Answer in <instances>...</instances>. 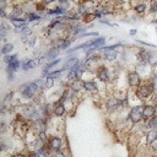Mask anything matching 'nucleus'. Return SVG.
Here are the masks:
<instances>
[{"label": "nucleus", "mask_w": 157, "mask_h": 157, "mask_svg": "<svg viewBox=\"0 0 157 157\" xmlns=\"http://www.w3.org/2000/svg\"><path fill=\"white\" fill-rule=\"evenodd\" d=\"M142 110H144V104H136V105H132L130 108L128 115H129V120L132 125H137V124L144 121Z\"/></svg>", "instance_id": "4"}, {"label": "nucleus", "mask_w": 157, "mask_h": 157, "mask_svg": "<svg viewBox=\"0 0 157 157\" xmlns=\"http://www.w3.org/2000/svg\"><path fill=\"white\" fill-rule=\"evenodd\" d=\"M144 121L146 123V125H147L148 129H155V130H157V115L153 117V118H150V119H147V120H144Z\"/></svg>", "instance_id": "31"}, {"label": "nucleus", "mask_w": 157, "mask_h": 157, "mask_svg": "<svg viewBox=\"0 0 157 157\" xmlns=\"http://www.w3.org/2000/svg\"><path fill=\"white\" fill-rule=\"evenodd\" d=\"M13 49H15V45L12 43H10V42L2 44V47H1V54H2V56L4 55H7V54H11L13 52Z\"/></svg>", "instance_id": "27"}, {"label": "nucleus", "mask_w": 157, "mask_h": 157, "mask_svg": "<svg viewBox=\"0 0 157 157\" xmlns=\"http://www.w3.org/2000/svg\"><path fill=\"white\" fill-rule=\"evenodd\" d=\"M98 22H99V23H102V25L109 26V27H118V23H113V22H110L109 20H105V18H99V20H98Z\"/></svg>", "instance_id": "37"}, {"label": "nucleus", "mask_w": 157, "mask_h": 157, "mask_svg": "<svg viewBox=\"0 0 157 157\" xmlns=\"http://www.w3.org/2000/svg\"><path fill=\"white\" fill-rule=\"evenodd\" d=\"M136 43L141 44V45H145V47H148V48H153V49H157V45L153 44V43H150V42H146V40H141V39H135Z\"/></svg>", "instance_id": "36"}, {"label": "nucleus", "mask_w": 157, "mask_h": 157, "mask_svg": "<svg viewBox=\"0 0 157 157\" xmlns=\"http://www.w3.org/2000/svg\"><path fill=\"white\" fill-rule=\"evenodd\" d=\"M12 25L7 21V20H2L0 23V39L2 40V43H9L7 42V34L12 31Z\"/></svg>", "instance_id": "8"}, {"label": "nucleus", "mask_w": 157, "mask_h": 157, "mask_svg": "<svg viewBox=\"0 0 157 157\" xmlns=\"http://www.w3.org/2000/svg\"><path fill=\"white\" fill-rule=\"evenodd\" d=\"M6 72H7V80H9V81H13V80H15V74H16V72L10 71V70H6Z\"/></svg>", "instance_id": "40"}, {"label": "nucleus", "mask_w": 157, "mask_h": 157, "mask_svg": "<svg viewBox=\"0 0 157 157\" xmlns=\"http://www.w3.org/2000/svg\"><path fill=\"white\" fill-rule=\"evenodd\" d=\"M148 58H150V49H146L144 47H139L137 50L135 52V59L137 63L148 64Z\"/></svg>", "instance_id": "9"}, {"label": "nucleus", "mask_w": 157, "mask_h": 157, "mask_svg": "<svg viewBox=\"0 0 157 157\" xmlns=\"http://www.w3.org/2000/svg\"><path fill=\"white\" fill-rule=\"evenodd\" d=\"M65 71H66V70H65L64 67L55 69V70H52V71L49 72V75H48V76H50V77H53V78H60V77H61V75H63Z\"/></svg>", "instance_id": "30"}, {"label": "nucleus", "mask_w": 157, "mask_h": 157, "mask_svg": "<svg viewBox=\"0 0 157 157\" xmlns=\"http://www.w3.org/2000/svg\"><path fill=\"white\" fill-rule=\"evenodd\" d=\"M38 66V61L37 59H26L25 61H22V66L21 69L23 71H28V70H32V69H36Z\"/></svg>", "instance_id": "21"}, {"label": "nucleus", "mask_w": 157, "mask_h": 157, "mask_svg": "<svg viewBox=\"0 0 157 157\" xmlns=\"http://www.w3.org/2000/svg\"><path fill=\"white\" fill-rule=\"evenodd\" d=\"M148 65L152 67V70H156V67H157V50H150Z\"/></svg>", "instance_id": "25"}, {"label": "nucleus", "mask_w": 157, "mask_h": 157, "mask_svg": "<svg viewBox=\"0 0 157 157\" xmlns=\"http://www.w3.org/2000/svg\"><path fill=\"white\" fill-rule=\"evenodd\" d=\"M13 27H20V26H23V25H27V20L25 17H18V18H10L7 20Z\"/></svg>", "instance_id": "26"}, {"label": "nucleus", "mask_w": 157, "mask_h": 157, "mask_svg": "<svg viewBox=\"0 0 157 157\" xmlns=\"http://www.w3.org/2000/svg\"><path fill=\"white\" fill-rule=\"evenodd\" d=\"M83 91H86V92H88V93H98L99 88H98L97 81L93 80V78H91V80H85Z\"/></svg>", "instance_id": "14"}, {"label": "nucleus", "mask_w": 157, "mask_h": 157, "mask_svg": "<svg viewBox=\"0 0 157 157\" xmlns=\"http://www.w3.org/2000/svg\"><path fill=\"white\" fill-rule=\"evenodd\" d=\"M47 145H48V148H50L53 151H60L61 145H63V139L60 136H52L48 140Z\"/></svg>", "instance_id": "12"}, {"label": "nucleus", "mask_w": 157, "mask_h": 157, "mask_svg": "<svg viewBox=\"0 0 157 157\" xmlns=\"http://www.w3.org/2000/svg\"><path fill=\"white\" fill-rule=\"evenodd\" d=\"M43 17H45V16H43V15L36 12V11L34 12H26V15H25V18L27 20L28 25L33 23V22H39L40 20H43Z\"/></svg>", "instance_id": "19"}, {"label": "nucleus", "mask_w": 157, "mask_h": 157, "mask_svg": "<svg viewBox=\"0 0 157 157\" xmlns=\"http://www.w3.org/2000/svg\"><path fill=\"white\" fill-rule=\"evenodd\" d=\"M31 129H33L37 134L42 131H47V119L45 118H39L37 120L31 121Z\"/></svg>", "instance_id": "11"}, {"label": "nucleus", "mask_w": 157, "mask_h": 157, "mask_svg": "<svg viewBox=\"0 0 157 157\" xmlns=\"http://www.w3.org/2000/svg\"><path fill=\"white\" fill-rule=\"evenodd\" d=\"M155 32H156V34H157V26H156V28H155Z\"/></svg>", "instance_id": "48"}, {"label": "nucleus", "mask_w": 157, "mask_h": 157, "mask_svg": "<svg viewBox=\"0 0 157 157\" xmlns=\"http://www.w3.org/2000/svg\"><path fill=\"white\" fill-rule=\"evenodd\" d=\"M39 93H42V91H40V88L37 86V83L34 81H28V82L23 83L20 87V94H21V97L23 99L28 101V102L32 101V99H34V97L37 94H39Z\"/></svg>", "instance_id": "2"}, {"label": "nucleus", "mask_w": 157, "mask_h": 157, "mask_svg": "<svg viewBox=\"0 0 157 157\" xmlns=\"http://www.w3.org/2000/svg\"><path fill=\"white\" fill-rule=\"evenodd\" d=\"M44 5H47L48 7L50 6V5H53V4H55V2H58V0H40Z\"/></svg>", "instance_id": "42"}, {"label": "nucleus", "mask_w": 157, "mask_h": 157, "mask_svg": "<svg viewBox=\"0 0 157 157\" xmlns=\"http://www.w3.org/2000/svg\"><path fill=\"white\" fill-rule=\"evenodd\" d=\"M83 85H85V81L82 78H76L71 82H67V87L75 93H80L81 91H83Z\"/></svg>", "instance_id": "13"}, {"label": "nucleus", "mask_w": 157, "mask_h": 157, "mask_svg": "<svg viewBox=\"0 0 157 157\" xmlns=\"http://www.w3.org/2000/svg\"><path fill=\"white\" fill-rule=\"evenodd\" d=\"M148 15H157V0H148Z\"/></svg>", "instance_id": "29"}, {"label": "nucleus", "mask_w": 157, "mask_h": 157, "mask_svg": "<svg viewBox=\"0 0 157 157\" xmlns=\"http://www.w3.org/2000/svg\"><path fill=\"white\" fill-rule=\"evenodd\" d=\"M65 1H69V0H58V4H60V2H65Z\"/></svg>", "instance_id": "47"}, {"label": "nucleus", "mask_w": 157, "mask_h": 157, "mask_svg": "<svg viewBox=\"0 0 157 157\" xmlns=\"http://www.w3.org/2000/svg\"><path fill=\"white\" fill-rule=\"evenodd\" d=\"M80 60V58H77V56H72V58H66L65 60H64V64H63V66L61 67H64L65 70H70L77 61Z\"/></svg>", "instance_id": "23"}, {"label": "nucleus", "mask_w": 157, "mask_h": 157, "mask_svg": "<svg viewBox=\"0 0 157 157\" xmlns=\"http://www.w3.org/2000/svg\"><path fill=\"white\" fill-rule=\"evenodd\" d=\"M59 53H60V49H58V48H55V47H50V48L44 53V56L47 58L48 61H52V60H54V59H58Z\"/></svg>", "instance_id": "20"}, {"label": "nucleus", "mask_w": 157, "mask_h": 157, "mask_svg": "<svg viewBox=\"0 0 157 157\" xmlns=\"http://www.w3.org/2000/svg\"><path fill=\"white\" fill-rule=\"evenodd\" d=\"M104 107L107 108L108 112H117L121 109V98L118 96H109L105 99Z\"/></svg>", "instance_id": "6"}, {"label": "nucleus", "mask_w": 157, "mask_h": 157, "mask_svg": "<svg viewBox=\"0 0 157 157\" xmlns=\"http://www.w3.org/2000/svg\"><path fill=\"white\" fill-rule=\"evenodd\" d=\"M9 6H10V1L9 0H0V9L7 10Z\"/></svg>", "instance_id": "39"}, {"label": "nucleus", "mask_w": 157, "mask_h": 157, "mask_svg": "<svg viewBox=\"0 0 157 157\" xmlns=\"http://www.w3.org/2000/svg\"><path fill=\"white\" fill-rule=\"evenodd\" d=\"M66 113V105L64 103H61L60 101H55L54 102V110H53V114L58 118L63 117L64 114Z\"/></svg>", "instance_id": "17"}, {"label": "nucleus", "mask_w": 157, "mask_h": 157, "mask_svg": "<svg viewBox=\"0 0 157 157\" xmlns=\"http://www.w3.org/2000/svg\"><path fill=\"white\" fill-rule=\"evenodd\" d=\"M54 82H55V78H53V77H50V76H47V77H45V90L53 88Z\"/></svg>", "instance_id": "35"}, {"label": "nucleus", "mask_w": 157, "mask_h": 157, "mask_svg": "<svg viewBox=\"0 0 157 157\" xmlns=\"http://www.w3.org/2000/svg\"><path fill=\"white\" fill-rule=\"evenodd\" d=\"M142 115H144V120H147V119H150V118L156 117V115H157V107L153 105L151 102H150V103H145V104H144Z\"/></svg>", "instance_id": "10"}, {"label": "nucleus", "mask_w": 157, "mask_h": 157, "mask_svg": "<svg viewBox=\"0 0 157 157\" xmlns=\"http://www.w3.org/2000/svg\"><path fill=\"white\" fill-rule=\"evenodd\" d=\"M151 23H153V25H156V26H157V17H155L153 20H151Z\"/></svg>", "instance_id": "46"}, {"label": "nucleus", "mask_w": 157, "mask_h": 157, "mask_svg": "<svg viewBox=\"0 0 157 157\" xmlns=\"http://www.w3.org/2000/svg\"><path fill=\"white\" fill-rule=\"evenodd\" d=\"M50 157H66V156H65V153L63 151H54V153Z\"/></svg>", "instance_id": "41"}, {"label": "nucleus", "mask_w": 157, "mask_h": 157, "mask_svg": "<svg viewBox=\"0 0 157 157\" xmlns=\"http://www.w3.org/2000/svg\"><path fill=\"white\" fill-rule=\"evenodd\" d=\"M155 140H157V130L148 129V131L145 134V144H146V146H150Z\"/></svg>", "instance_id": "22"}, {"label": "nucleus", "mask_w": 157, "mask_h": 157, "mask_svg": "<svg viewBox=\"0 0 157 157\" xmlns=\"http://www.w3.org/2000/svg\"><path fill=\"white\" fill-rule=\"evenodd\" d=\"M142 82H144V78L136 70L126 71V83L131 90H136Z\"/></svg>", "instance_id": "5"}, {"label": "nucleus", "mask_w": 157, "mask_h": 157, "mask_svg": "<svg viewBox=\"0 0 157 157\" xmlns=\"http://www.w3.org/2000/svg\"><path fill=\"white\" fill-rule=\"evenodd\" d=\"M42 141H44V142H48V135H47V131H42V132H39L38 135H37Z\"/></svg>", "instance_id": "38"}, {"label": "nucleus", "mask_w": 157, "mask_h": 157, "mask_svg": "<svg viewBox=\"0 0 157 157\" xmlns=\"http://www.w3.org/2000/svg\"><path fill=\"white\" fill-rule=\"evenodd\" d=\"M37 42H38V38H37V37H36V36L32 33V34H31V36L27 38V42H26V44H28L29 47H34Z\"/></svg>", "instance_id": "34"}, {"label": "nucleus", "mask_w": 157, "mask_h": 157, "mask_svg": "<svg viewBox=\"0 0 157 157\" xmlns=\"http://www.w3.org/2000/svg\"><path fill=\"white\" fill-rule=\"evenodd\" d=\"M17 58H18L17 54H7V55H4V63L7 65V64H10L11 61L16 60Z\"/></svg>", "instance_id": "33"}, {"label": "nucleus", "mask_w": 157, "mask_h": 157, "mask_svg": "<svg viewBox=\"0 0 157 157\" xmlns=\"http://www.w3.org/2000/svg\"><path fill=\"white\" fill-rule=\"evenodd\" d=\"M87 37L96 38V37H99V33L97 31H87V32H85V33H82V34L78 36V38H87Z\"/></svg>", "instance_id": "32"}, {"label": "nucleus", "mask_w": 157, "mask_h": 157, "mask_svg": "<svg viewBox=\"0 0 157 157\" xmlns=\"http://www.w3.org/2000/svg\"><path fill=\"white\" fill-rule=\"evenodd\" d=\"M129 34H130L131 37L136 36V34H137V29H136V28H131V29H130V32H129Z\"/></svg>", "instance_id": "43"}, {"label": "nucleus", "mask_w": 157, "mask_h": 157, "mask_svg": "<svg viewBox=\"0 0 157 157\" xmlns=\"http://www.w3.org/2000/svg\"><path fill=\"white\" fill-rule=\"evenodd\" d=\"M67 12H69V11H66V10L63 9L61 6L56 5V6H54V7H49V9L47 10V12H45V16L56 17V16H64V15H66Z\"/></svg>", "instance_id": "16"}, {"label": "nucleus", "mask_w": 157, "mask_h": 157, "mask_svg": "<svg viewBox=\"0 0 157 157\" xmlns=\"http://www.w3.org/2000/svg\"><path fill=\"white\" fill-rule=\"evenodd\" d=\"M94 20H98L97 18V16L91 11V12H88V13H86L83 17H82V22L83 23H86V25H90V23H92Z\"/></svg>", "instance_id": "28"}, {"label": "nucleus", "mask_w": 157, "mask_h": 157, "mask_svg": "<svg viewBox=\"0 0 157 157\" xmlns=\"http://www.w3.org/2000/svg\"><path fill=\"white\" fill-rule=\"evenodd\" d=\"M26 15V11L22 6V2L21 4H13L10 10H9V15H7V18L6 20H10V18H18V17H25Z\"/></svg>", "instance_id": "7"}, {"label": "nucleus", "mask_w": 157, "mask_h": 157, "mask_svg": "<svg viewBox=\"0 0 157 157\" xmlns=\"http://www.w3.org/2000/svg\"><path fill=\"white\" fill-rule=\"evenodd\" d=\"M37 1H39V0H23V2H31V4H34Z\"/></svg>", "instance_id": "45"}, {"label": "nucleus", "mask_w": 157, "mask_h": 157, "mask_svg": "<svg viewBox=\"0 0 157 157\" xmlns=\"http://www.w3.org/2000/svg\"><path fill=\"white\" fill-rule=\"evenodd\" d=\"M22 66V61L17 58L16 60H13V61H11L10 64H7V67H6V70H10V71H13V72H17L18 70H20V67Z\"/></svg>", "instance_id": "24"}, {"label": "nucleus", "mask_w": 157, "mask_h": 157, "mask_svg": "<svg viewBox=\"0 0 157 157\" xmlns=\"http://www.w3.org/2000/svg\"><path fill=\"white\" fill-rule=\"evenodd\" d=\"M156 93V87L152 82L148 80H145L136 90H135V97L140 101H147L151 99L152 96Z\"/></svg>", "instance_id": "1"}, {"label": "nucleus", "mask_w": 157, "mask_h": 157, "mask_svg": "<svg viewBox=\"0 0 157 157\" xmlns=\"http://www.w3.org/2000/svg\"><path fill=\"white\" fill-rule=\"evenodd\" d=\"M94 76L96 78L102 82V83H108L110 82V80L113 78V75H112V69L108 67L107 65L104 64H98V66L96 67L94 70Z\"/></svg>", "instance_id": "3"}, {"label": "nucleus", "mask_w": 157, "mask_h": 157, "mask_svg": "<svg viewBox=\"0 0 157 157\" xmlns=\"http://www.w3.org/2000/svg\"><path fill=\"white\" fill-rule=\"evenodd\" d=\"M10 157H26L23 153H13V155H11Z\"/></svg>", "instance_id": "44"}, {"label": "nucleus", "mask_w": 157, "mask_h": 157, "mask_svg": "<svg viewBox=\"0 0 157 157\" xmlns=\"http://www.w3.org/2000/svg\"><path fill=\"white\" fill-rule=\"evenodd\" d=\"M118 50H109V52H102V60L107 63H113L118 59Z\"/></svg>", "instance_id": "18"}, {"label": "nucleus", "mask_w": 157, "mask_h": 157, "mask_svg": "<svg viewBox=\"0 0 157 157\" xmlns=\"http://www.w3.org/2000/svg\"><path fill=\"white\" fill-rule=\"evenodd\" d=\"M147 10H148V6H147V2H146V1H137V2L132 6V11H134V13L137 15V16L145 15Z\"/></svg>", "instance_id": "15"}]
</instances>
